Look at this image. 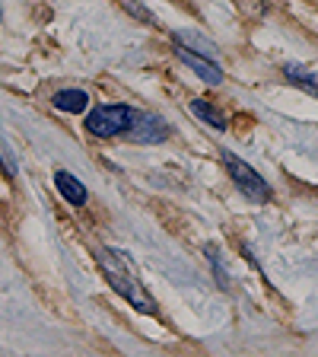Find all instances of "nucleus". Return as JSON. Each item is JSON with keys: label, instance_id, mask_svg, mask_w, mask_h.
I'll return each instance as SVG.
<instances>
[{"label": "nucleus", "instance_id": "obj_7", "mask_svg": "<svg viewBox=\"0 0 318 357\" xmlns=\"http://www.w3.org/2000/svg\"><path fill=\"white\" fill-rule=\"evenodd\" d=\"M283 77H287L293 86L305 89L309 96H318V70H309V67L289 61V64H283Z\"/></svg>", "mask_w": 318, "mask_h": 357}, {"label": "nucleus", "instance_id": "obj_12", "mask_svg": "<svg viewBox=\"0 0 318 357\" xmlns=\"http://www.w3.org/2000/svg\"><path fill=\"white\" fill-rule=\"evenodd\" d=\"M125 10H127V13H131V16H137V20H141V22H150V26H153V22H156V16L150 13V10L143 7V3H137V0H125Z\"/></svg>", "mask_w": 318, "mask_h": 357}, {"label": "nucleus", "instance_id": "obj_1", "mask_svg": "<svg viewBox=\"0 0 318 357\" xmlns=\"http://www.w3.org/2000/svg\"><path fill=\"white\" fill-rule=\"evenodd\" d=\"M96 261H99V268H102L105 281L111 284V290H115L118 297H125L137 312H156L153 297L143 290L141 278H137V268H134V261L127 259L121 249H109V245H105V249L96 252Z\"/></svg>", "mask_w": 318, "mask_h": 357}, {"label": "nucleus", "instance_id": "obj_13", "mask_svg": "<svg viewBox=\"0 0 318 357\" xmlns=\"http://www.w3.org/2000/svg\"><path fill=\"white\" fill-rule=\"evenodd\" d=\"M0 169L7 172V178H13V176H16V166H13V160H10L7 150H0Z\"/></svg>", "mask_w": 318, "mask_h": 357}, {"label": "nucleus", "instance_id": "obj_11", "mask_svg": "<svg viewBox=\"0 0 318 357\" xmlns=\"http://www.w3.org/2000/svg\"><path fill=\"white\" fill-rule=\"evenodd\" d=\"M207 259H210V265H214L216 284H220L223 290H230V275H226V268H223V261H220V249H216V245H207Z\"/></svg>", "mask_w": 318, "mask_h": 357}, {"label": "nucleus", "instance_id": "obj_6", "mask_svg": "<svg viewBox=\"0 0 318 357\" xmlns=\"http://www.w3.org/2000/svg\"><path fill=\"white\" fill-rule=\"evenodd\" d=\"M54 185H58V192L64 195V201H70V204H77V208H80V204H86V185H83L80 178H74L70 176V172L67 169H58L54 172Z\"/></svg>", "mask_w": 318, "mask_h": 357}, {"label": "nucleus", "instance_id": "obj_3", "mask_svg": "<svg viewBox=\"0 0 318 357\" xmlns=\"http://www.w3.org/2000/svg\"><path fill=\"white\" fill-rule=\"evenodd\" d=\"M134 115L137 112L127 109V105H99L86 115V131L93 137H118L131 128Z\"/></svg>", "mask_w": 318, "mask_h": 357}, {"label": "nucleus", "instance_id": "obj_5", "mask_svg": "<svg viewBox=\"0 0 318 357\" xmlns=\"http://www.w3.org/2000/svg\"><path fill=\"white\" fill-rule=\"evenodd\" d=\"M175 54H178V61H182V64H188L194 74H198L200 80H207L210 86H220V83H223V70H220V64H216L214 58L191 52V48H185V45H175Z\"/></svg>", "mask_w": 318, "mask_h": 357}, {"label": "nucleus", "instance_id": "obj_10", "mask_svg": "<svg viewBox=\"0 0 318 357\" xmlns=\"http://www.w3.org/2000/svg\"><path fill=\"white\" fill-rule=\"evenodd\" d=\"M191 112L198 115L200 121H207L210 128H216V131H226V119H223V115L207 102V99H194V102H191Z\"/></svg>", "mask_w": 318, "mask_h": 357}, {"label": "nucleus", "instance_id": "obj_2", "mask_svg": "<svg viewBox=\"0 0 318 357\" xmlns=\"http://www.w3.org/2000/svg\"><path fill=\"white\" fill-rule=\"evenodd\" d=\"M223 160H226V169H230V178L236 182V188L245 195V198L258 201V204H267V201L274 198V192H271V185L264 182V176H258V172L252 169V166L245 163V160H239L236 153H223Z\"/></svg>", "mask_w": 318, "mask_h": 357}, {"label": "nucleus", "instance_id": "obj_4", "mask_svg": "<svg viewBox=\"0 0 318 357\" xmlns=\"http://www.w3.org/2000/svg\"><path fill=\"white\" fill-rule=\"evenodd\" d=\"M125 134H127V141H134V144H163L166 137H169V125H166L163 115L137 112Z\"/></svg>", "mask_w": 318, "mask_h": 357}, {"label": "nucleus", "instance_id": "obj_8", "mask_svg": "<svg viewBox=\"0 0 318 357\" xmlns=\"http://www.w3.org/2000/svg\"><path fill=\"white\" fill-rule=\"evenodd\" d=\"M51 105L58 112H67V115H80V112H86L89 96L86 89H58L51 96Z\"/></svg>", "mask_w": 318, "mask_h": 357}, {"label": "nucleus", "instance_id": "obj_9", "mask_svg": "<svg viewBox=\"0 0 318 357\" xmlns=\"http://www.w3.org/2000/svg\"><path fill=\"white\" fill-rule=\"evenodd\" d=\"M175 45H185V48H191V52H198V54H207V58H214V54L220 52L210 38L198 36V32H188V29L175 32Z\"/></svg>", "mask_w": 318, "mask_h": 357}]
</instances>
